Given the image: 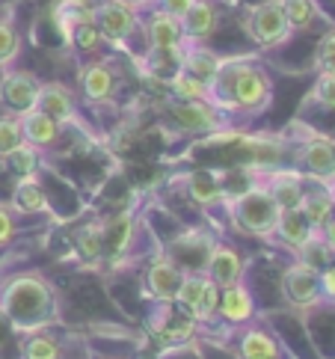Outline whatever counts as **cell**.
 Wrapping results in <instances>:
<instances>
[{
	"label": "cell",
	"mask_w": 335,
	"mask_h": 359,
	"mask_svg": "<svg viewBox=\"0 0 335 359\" xmlns=\"http://www.w3.org/2000/svg\"><path fill=\"white\" fill-rule=\"evenodd\" d=\"M315 66H317V74H335V30L320 36L315 50Z\"/></svg>",
	"instance_id": "36"
},
{
	"label": "cell",
	"mask_w": 335,
	"mask_h": 359,
	"mask_svg": "<svg viewBox=\"0 0 335 359\" xmlns=\"http://www.w3.org/2000/svg\"><path fill=\"white\" fill-rule=\"evenodd\" d=\"M21 359H66V348L50 330L30 332L21 344Z\"/></svg>",
	"instance_id": "28"
},
{
	"label": "cell",
	"mask_w": 335,
	"mask_h": 359,
	"mask_svg": "<svg viewBox=\"0 0 335 359\" xmlns=\"http://www.w3.org/2000/svg\"><path fill=\"white\" fill-rule=\"evenodd\" d=\"M243 30H247L249 39L264 50L285 45L294 33L279 0H261V4L249 6L247 15H243Z\"/></svg>",
	"instance_id": "5"
},
{
	"label": "cell",
	"mask_w": 335,
	"mask_h": 359,
	"mask_svg": "<svg viewBox=\"0 0 335 359\" xmlns=\"http://www.w3.org/2000/svg\"><path fill=\"white\" fill-rule=\"evenodd\" d=\"M93 21L101 30V36H104V42H113V45H125L131 36L143 30L139 9L119 4V0H98L93 9Z\"/></svg>",
	"instance_id": "8"
},
{
	"label": "cell",
	"mask_w": 335,
	"mask_h": 359,
	"mask_svg": "<svg viewBox=\"0 0 335 359\" xmlns=\"http://www.w3.org/2000/svg\"><path fill=\"white\" fill-rule=\"evenodd\" d=\"M184 276H187V273L170 259V255L158 252V255H154V259L149 262V267H146L143 294H146L151 303L170 306V303H175V294H178V288H182Z\"/></svg>",
	"instance_id": "12"
},
{
	"label": "cell",
	"mask_w": 335,
	"mask_h": 359,
	"mask_svg": "<svg viewBox=\"0 0 335 359\" xmlns=\"http://www.w3.org/2000/svg\"><path fill=\"white\" fill-rule=\"evenodd\" d=\"M184 190L187 196L202 205V208H211V205H223L226 202V190L220 187V182H217L214 172H205V170H193L184 175Z\"/></svg>",
	"instance_id": "26"
},
{
	"label": "cell",
	"mask_w": 335,
	"mask_h": 359,
	"mask_svg": "<svg viewBox=\"0 0 335 359\" xmlns=\"http://www.w3.org/2000/svg\"><path fill=\"white\" fill-rule=\"evenodd\" d=\"M255 178L273 194V199L279 202L282 211L300 208L308 182L297 166H255Z\"/></svg>",
	"instance_id": "10"
},
{
	"label": "cell",
	"mask_w": 335,
	"mask_h": 359,
	"mask_svg": "<svg viewBox=\"0 0 335 359\" xmlns=\"http://www.w3.org/2000/svg\"><path fill=\"white\" fill-rule=\"evenodd\" d=\"M312 98L317 104L335 110V74H317V83L312 89Z\"/></svg>",
	"instance_id": "38"
},
{
	"label": "cell",
	"mask_w": 335,
	"mask_h": 359,
	"mask_svg": "<svg viewBox=\"0 0 335 359\" xmlns=\"http://www.w3.org/2000/svg\"><path fill=\"white\" fill-rule=\"evenodd\" d=\"M226 211H228V220L231 229L243 238H255V241H273L276 232V223H279V202L273 199V194L252 178L249 187L238 196H226Z\"/></svg>",
	"instance_id": "3"
},
{
	"label": "cell",
	"mask_w": 335,
	"mask_h": 359,
	"mask_svg": "<svg viewBox=\"0 0 335 359\" xmlns=\"http://www.w3.org/2000/svg\"><path fill=\"white\" fill-rule=\"evenodd\" d=\"M39 110L57 119L62 128L81 125V113H77V98L66 83H42L39 93Z\"/></svg>",
	"instance_id": "19"
},
{
	"label": "cell",
	"mask_w": 335,
	"mask_h": 359,
	"mask_svg": "<svg viewBox=\"0 0 335 359\" xmlns=\"http://www.w3.org/2000/svg\"><path fill=\"white\" fill-rule=\"evenodd\" d=\"M21 122H24V140L27 143H33L36 149H57L60 146V140L66 137V128H62L57 119H50L48 113H42V110H30V113H24L21 116Z\"/></svg>",
	"instance_id": "22"
},
{
	"label": "cell",
	"mask_w": 335,
	"mask_h": 359,
	"mask_svg": "<svg viewBox=\"0 0 335 359\" xmlns=\"http://www.w3.org/2000/svg\"><path fill=\"white\" fill-rule=\"evenodd\" d=\"M93 359H122V356H93Z\"/></svg>",
	"instance_id": "43"
},
{
	"label": "cell",
	"mask_w": 335,
	"mask_h": 359,
	"mask_svg": "<svg viewBox=\"0 0 335 359\" xmlns=\"http://www.w3.org/2000/svg\"><path fill=\"white\" fill-rule=\"evenodd\" d=\"M166 93L175 101H211V89L208 83H202L199 78H193L184 69H175L166 78Z\"/></svg>",
	"instance_id": "27"
},
{
	"label": "cell",
	"mask_w": 335,
	"mask_h": 359,
	"mask_svg": "<svg viewBox=\"0 0 335 359\" xmlns=\"http://www.w3.org/2000/svg\"><path fill=\"white\" fill-rule=\"evenodd\" d=\"M320 238H324V241L329 243V250L335 252V214L329 217V220H327L324 226H320Z\"/></svg>",
	"instance_id": "41"
},
{
	"label": "cell",
	"mask_w": 335,
	"mask_h": 359,
	"mask_svg": "<svg viewBox=\"0 0 335 359\" xmlns=\"http://www.w3.org/2000/svg\"><path fill=\"white\" fill-rule=\"evenodd\" d=\"M137 243V220L131 214H116L110 220H101V247H104V259L119 267L128 264Z\"/></svg>",
	"instance_id": "15"
},
{
	"label": "cell",
	"mask_w": 335,
	"mask_h": 359,
	"mask_svg": "<svg viewBox=\"0 0 335 359\" xmlns=\"http://www.w3.org/2000/svg\"><path fill=\"white\" fill-rule=\"evenodd\" d=\"M81 4H95V0H81Z\"/></svg>",
	"instance_id": "44"
},
{
	"label": "cell",
	"mask_w": 335,
	"mask_h": 359,
	"mask_svg": "<svg viewBox=\"0 0 335 359\" xmlns=\"http://www.w3.org/2000/svg\"><path fill=\"white\" fill-rule=\"evenodd\" d=\"M163 116L184 137H214L228 128V116L217 110L211 101H175L163 104Z\"/></svg>",
	"instance_id": "4"
},
{
	"label": "cell",
	"mask_w": 335,
	"mask_h": 359,
	"mask_svg": "<svg viewBox=\"0 0 335 359\" xmlns=\"http://www.w3.org/2000/svg\"><path fill=\"white\" fill-rule=\"evenodd\" d=\"M77 86H81V95L89 104H110L119 93V72L107 60L83 62L77 72Z\"/></svg>",
	"instance_id": "16"
},
{
	"label": "cell",
	"mask_w": 335,
	"mask_h": 359,
	"mask_svg": "<svg viewBox=\"0 0 335 359\" xmlns=\"http://www.w3.org/2000/svg\"><path fill=\"white\" fill-rule=\"evenodd\" d=\"M119 4H128V6H134V9H146V6L154 4V0H119Z\"/></svg>",
	"instance_id": "42"
},
{
	"label": "cell",
	"mask_w": 335,
	"mask_h": 359,
	"mask_svg": "<svg viewBox=\"0 0 335 359\" xmlns=\"http://www.w3.org/2000/svg\"><path fill=\"white\" fill-rule=\"evenodd\" d=\"M24 143V122L15 113H0V158H6L12 149Z\"/></svg>",
	"instance_id": "34"
},
{
	"label": "cell",
	"mask_w": 335,
	"mask_h": 359,
	"mask_svg": "<svg viewBox=\"0 0 335 359\" xmlns=\"http://www.w3.org/2000/svg\"><path fill=\"white\" fill-rule=\"evenodd\" d=\"M317 282H320V297L335 303V262L317 273Z\"/></svg>",
	"instance_id": "39"
},
{
	"label": "cell",
	"mask_w": 335,
	"mask_h": 359,
	"mask_svg": "<svg viewBox=\"0 0 335 359\" xmlns=\"http://www.w3.org/2000/svg\"><path fill=\"white\" fill-rule=\"evenodd\" d=\"M66 42L81 50V54H93V50H98V45L104 42V36H101V30L95 27V21H83L71 30V36Z\"/></svg>",
	"instance_id": "35"
},
{
	"label": "cell",
	"mask_w": 335,
	"mask_h": 359,
	"mask_svg": "<svg viewBox=\"0 0 335 359\" xmlns=\"http://www.w3.org/2000/svg\"><path fill=\"white\" fill-rule=\"evenodd\" d=\"M205 276H208L217 288H228L235 282H243L247 276V255H243L235 243L214 241V247L205 262Z\"/></svg>",
	"instance_id": "14"
},
{
	"label": "cell",
	"mask_w": 335,
	"mask_h": 359,
	"mask_svg": "<svg viewBox=\"0 0 335 359\" xmlns=\"http://www.w3.org/2000/svg\"><path fill=\"white\" fill-rule=\"evenodd\" d=\"M0 312L24 336L50 330L60 320L57 288L45 273L18 271L0 282Z\"/></svg>",
	"instance_id": "1"
},
{
	"label": "cell",
	"mask_w": 335,
	"mask_h": 359,
	"mask_svg": "<svg viewBox=\"0 0 335 359\" xmlns=\"http://www.w3.org/2000/svg\"><path fill=\"white\" fill-rule=\"evenodd\" d=\"M282 12L291 24V30H308L317 18V4L315 0H279Z\"/></svg>",
	"instance_id": "32"
},
{
	"label": "cell",
	"mask_w": 335,
	"mask_h": 359,
	"mask_svg": "<svg viewBox=\"0 0 335 359\" xmlns=\"http://www.w3.org/2000/svg\"><path fill=\"white\" fill-rule=\"evenodd\" d=\"M18 235V214L9 208V202H0V247H9Z\"/></svg>",
	"instance_id": "37"
},
{
	"label": "cell",
	"mask_w": 335,
	"mask_h": 359,
	"mask_svg": "<svg viewBox=\"0 0 335 359\" xmlns=\"http://www.w3.org/2000/svg\"><path fill=\"white\" fill-rule=\"evenodd\" d=\"M235 356L238 359H282V344L273 330L252 320V324L238 330Z\"/></svg>",
	"instance_id": "18"
},
{
	"label": "cell",
	"mask_w": 335,
	"mask_h": 359,
	"mask_svg": "<svg viewBox=\"0 0 335 359\" xmlns=\"http://www.w3.org/2000/svg\"><path fill=\"white\" fill-rule=\"evenodd\" d=\"M315 229L308 226V220L303 217L300 208H285L279 214V223H276V232H273V241H279L282 250H288L291 255H297V250L308 241Z\"/></svg>",
	"instance_id": "23"
},
{
	"label": "cell",
	"mask_w": 335,
	"mask_h": 359,
	"mask_svg": "<svg viewBox=\"0 0 335 359\" xmlns=\"http://www.w3.org/2000/svg\"><path fill=\"white\" fill-rule=\"evenodd\" d=\"M74 252L81 255V262H86V264L104 259V247H101V220H93V223H86L83 229H77Z\"/></svg>",
	"instance_id": "30"
},
{
	"label": "cell",
	"mask_w": 335,
	"mask_h": 359,
	"mask_svg": "<svg viewBox=\"0 0 335 359\" xmlns=\"http://www.w3.org/2000/svg\"><path fill=\"white\" fill-rule=\"evenodd\" d=\"M220 54H214V50L205 45V42H184L182 50H178V69H184L187 74L193 78H199L202 83H211L217 78V72L223 66Z\"/></svg>",
	"instance_id": "20"
},
{
	"label": "cell",
	"mask_w": 335,
	"mask_h": 359,
	"mask_svg": "<svg viewBox=\"0 0 335 359\" xmlns=\"http://www.w3.org/2000/svg\"><path fill=\"white\" fill-rule=\"evenodd\" d=\"M9 208L15 211L18 217H39V214H48L50 199H48L45 184L39 182V175L18 178L15 187H12V196H9Z\"/></svg>",
	"instance_id": "21"
},
{
	"label": "cell",
	"mask_w": 335,
	"mask_h": 359,
	"mask_svg": "<svg viewBox=\"0 0 335 359\" xmlns=\"http://www.w3.org/2000/svg\"><path fill=\"white\" fill-rule=\"evenodd\" d=\"M139 33L146 36V45H149L151 54H178L182 45L187 42L182 18H175L158 6H151V12L143 18V30Z\"/></svg>",
	"instance_id": "13"
},
{
	"label": "cell",
	"mask_w": 335,
	"mask_h": 359,
	"mask_svg": "<svg viewBox=\"0 0 335 359\" xmlns=\"http://www.w3.org/2000/svg\"><path fill=\"white\" fill-rule=\"evenodd\" d=\"M211 104L226 116H255L273 98V81L267 69L252 57L223 60L217 78L208 83Z\"/></svg>",
	"instance_id": "2"
},
{
	"label": "cell",
	"mask_w": 335,
	"mask_h": 359,
	"mask_svg": "<svg viewBox=\"0 0 335 359\" xmlns=\"http://www.w3.org/2000/svg\"><path fill=\"white\" fill-rule=\"evenodd\" d=\"M39 93H42V81L33 72L6 69L0 78V104L15 116H24V113L39 107Z\"/></svg>",
	"instance_id": "11"
},
{
	"label": "cell",
	"mask_w": 335,
	"mask_h": 359,
	"mask_svg": "<svg viewBox=\"0 0 335 359\" xmlns=\"http://www.w3.org/2000/svg\"><path fill=\"white\" fill-rule=\"evenodd\" d=\"M279 291H282V297H285V303L294 306V309H312V306L324 300L320 297L317 271L300 259H291L285 264V271L279 276Z\"/></svg>",
	"instance_id": "9"
},
{
	"label": "cell",
	"mask_w": 335,
	"mask_h": 359,
	"mask_svg": "<svg viewBox=\"0 0 335 359\" xmlns=\"http://www.w3.org/2000/svg\"><path fill=\"white\" fill-rule=\"evenodd\" d=\"M294 259L306 262L308 267H315V271L320 273L324 267H329V264L335 262V252L329 250V243L320 238V232H312V235H308V241L297 250V255H294Z\"/></svg>",
	"instance_id": "31"
},
{
	"label": "cell",
	"mask_w": 335,
	"mask_h": 359,
	"mask_svg": "<svg viewBox=\"0 0 335 359\" xmlns=\"http://www.w3.org/2000/svg\"><path fill=\"white\" fill-rule=\"evenodd\" d=\"M175 306L190 315L199 327L217 324V306H220V288L205 273H187L182 288L175 294Z\"/></svg>",
	"instance_id": "7"
},
{
	"label": "cell",
	"mask_w": 335,
	"mask_h": 359,
	"mask_svg": "<svg viewBox=\"0 0 335 359\" xmlns=\"http://www.w3.org/2000/svg\"><path fill=\"white\" fill-rule=\"evenodd\" d=\"M259 306H255V294L249 291L247 282H235L228 288H220V306H217V320H223L226 327H247L252 324Z\"/></svg>",
	"instance_id": "17"
},
{
	"label": "cell",
	"mask_w": 335,
	"mask_h": 359,
	"mask_svg": "<svg viewBox=\"0 0 335 359\" xmlns=\"http://www.w3.org/2000/svg\"><path fill=\"white\" fill-rule=\"evenodd\" d=\"M297 170L306 175L308 184L332 187L335 182V140L306 131L297 143Z\"/></svg>",
	"instance_id": "6"
},
{
	"label": "cell",
	"mask_w": 335,
	"mask_h": 359,
	"mask_svg": "<svg viewBox=\"0 0 335 359\" xmlns=\"http://www.w3.org/2000/svg\"><path fill=\"white\" fill-rule=\"evenodd\" d=\"M217 6L214 0H193V6L187 9V15L182 18V27L187 42H205L211 39L214 30H217Z\"/></svg>",
	"instance_id": "24"
},
{
	"label": "cell",
	"mask_w": 335,
	"mask_h": 359,
	"mask_svg": "<svg viewBox=\"0 0 335 359\" xmlns=\"http://www.w3.org/2000/svg\"><path fill=\"white\" fill-rule=\"evenodd\" d=\"M21 54V33L9 15H0V66H12Z\"/></svg>",
	"instance_id": "33"
},
{
	"label": "cell",
	"mask_w": 335,
	"mask_h": 359,
	"mask_svg": "<svg viewBox=\"0 0 335 359\" xmlns=\"http://www.w3.org/2000/svg\"><path fill=\"white\" fill-rule=\"evenodd\" d=\"M0 163H4L15 178L36 175L39 166H42V149H36L33 143H27V140H24V143L12 149L6 158H0Z\"/></svg>",
	"instance_id": "29"
},
{
	"label": "cell",
	"mask_w": 335,
	"mask_h": 359,
	"mask_svg": "<svg viewBox=\"0 0 335 359\" xmlns=\"http://www.w3.org/2000/svg\"><path fill=\"white\" fill-rule=\"evenodd\" d=\"M300 211L303 217L308 220V226L320 232V226H324L329 217L335 214V194L324 184H308L306 187V196L300 202Z\"/></svg>",
	"instance_id": "25"
},
{
	"label": "cell",
	"mask_w": 335,
	"mask_h": 359,
	"mask_svg": "<svg viewBox=\"0 0 335 359\" xmlns=\"http://www.w3.org/2000/svg\"><path fill=\"white\" fill-rule=\"evenodd\" d=\"M154 4H158V9L170 12V15H175V18H184L187 9L193 6V0H154Z\"/></svg>",
	"instance_id": "40"
}]
</instances>
